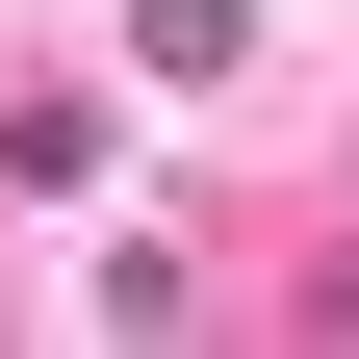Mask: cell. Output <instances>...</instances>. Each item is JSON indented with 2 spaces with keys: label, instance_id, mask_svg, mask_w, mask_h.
<instances>
[{
  "label": "cell",
  "instance_id": "1",
  "mask_svg": "<svg viewBox=\"0 0 359 359\" xmlns=\"http://www.w3.org/2000/svg\"><path fill=\"white\" fill-rule=\"evenodd\" d=\"M128 52H154V77H231V52H257V0H128Z\"/></svg>",
  "mask_w": 359,
  "mask_h": 359
}]
</instances>
